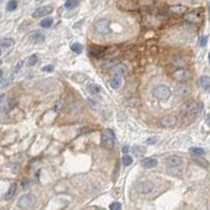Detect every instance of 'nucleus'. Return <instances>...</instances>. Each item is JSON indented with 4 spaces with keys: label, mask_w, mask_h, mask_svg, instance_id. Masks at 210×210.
I'll return each mask as SVG.
<instances>
[{
    "label": "nucleus",
    "mask_w": 210,
    "mask_h": 210,
    "mask_svg": "<svg viewBox=\"0 0 210 210\" xmlns=\"http://www.w3.org/2000/svg\"><path fill=\"white\" fill-rule=\"evenodd\" d=\"M166 164L170 168H179L182 166L183 159L180 155H170L166 159Z\"/></svg>",
    "instance_id": "obj_8"
},
{
    "label": "nucleus",
    "mask_w": 210,
    "mask_h": 210,
    "mask_svg": "<svg viewBox=\"0 0 210 210\" xmlns=\"http://www.w3.org/2000/svg\"><path fill=\"white\" fill-rule=\"evenodd\" d=\"M90 52L93 56H95L96 58H101L105 54V48L99 45H91L90 48Z\"/></svg>",
    "instance_id": "obj_12"
},
{
    "label": "nucleus",
    "mask_w": 210,
    "mask_h": 210,
    "mask_svg": "<svg viewBox=\"0 0 210 210\" xmlns=\"http://www.w3.org/2000/svg\"><path fill=\"white\" fill-rule=\"evenodd\" d=\"M16 7H17V1H16V0H10V1L7 2V4H6V11L12 12V11H14V10H16Z\"/></svg>",
    "instance_id": "obj_25"
},
{
    "label": "nucleus",
    "mask_w": 210,
    "mask_h": 210,
    "mask_svg": "<svg viewBox=\"0 0 210 210\" xmlns=\"http://www.w3.org/2000/svg\"><path fill=\"white\" fill-rule=\"evenodd\" d=\"M52 12H53V7H52V6H40V7H38L37 10H35V12L33 13V17H34V18H40V17L49 15Z\"/></svg>",
    "instance_id": "obj_10"
},
{
    "label": "nucleus",
    "mask_w": 210,
    "mask_h": 210,
    "mask_svg": "<svg viewBox=\"0 0 210 210\" xmlns=\"http://www.w3.org/2000/svg\"><path fill=\"white\" fill-rule=\"evenodd\" d=\"M126 104L128 106H132V107H137L140 106V101L138 99H129V100L126 101Z\"/></svg>",
    "instance_id": "obj_30"
},
{
    "label": "nucleus",
    "mask_w": 210,
    "mask_h": 210,
    "mask_svg": "<svg viewBox=\"0 0 210 210\" xmlns=\"http://www.w3.org/2000/svg\"><path fill=\"white\" fill-rule=\"evenodd\" d=\"M16 189H17V185L15 184H12L11 186H10V188L9 190H7V192L6 193V196H4V200H10V199H12V197H14V194H15V192H16Z\"/></svg>",
    "instance_id": "obj_20"
},
{
    "label": "nucleus",
    "mask_w": 210,
    "mask_h": 210,
    "mask_svg": "<svg viewBox=\"0 0 210 210\" xmlns=\"http://www.w3.org/2000/svg\"><path fill=\"white\" fill-rule=\"evenodd\" d=\"M87 90L91 94V95L94 96H98L101 94V91H102V90H101V87L98 85V84H95V83H91V84H88L87 85Z\"/></svg>",
    "instance_id": "obj_18"
},
{
    "label": "nucleus",
    "mask_w": 210,
    "mask_h": 210,
    "mask_svg": "<svg viewBox=\"0 0 210 210\" xmlns=\"http://www.w3.org/2000/svg\"><path fill=\"white\" fill-rule=\"evenodd\" d=\"M179 94L181 96H188L189 94H191V88L187 85H182L179 88Z\"/></svg>",
    "instance_id": "obj_22"
},
{
    "label": "nucleus",
    "mask_w": 210,
    "mask_h": 210,
    "mask_svg": "<svg viewBox=\"0 0 210 210\" xmlns=\"http://www.w3.org/2000/svg\"><path fill=\"white\" fill-rule=\"evenodd\" d=\"M122 151L124 152V154H127V152H128V147L124 146V147H123V149H122Z\"/></svg>",
    "instance_id": "obj_42"
},
{
    "label": "nucleus",
    "mask_w": 210,
    "mask_h": 210,
    "mask_svg": "<svg viewBox=\"0 0 210 210\" xmlns=\"http://www.w3.org/2000/svg\"><path fill=\"white\" fill-rule=\"evenodd\" d=\"M117 6L123 11H135L137 9V4L132 0H118Z\"/></svg>",
    "instance_id": "obj_7"
},
{
    "label": "nucleus",
    "mask_w": 210,
    "mask_h": 210,
    "mask_svg": "<svg viewBox=\"0 0 210 210\" xmlns=\"http://www.w3.org/2000/svg\"><path fill=\"white\" fill-rule=\"evenodd\" d=\"M171 76L175 81L186 82V81H188L191 78V73L188 70H186V68H179V70H175Z\"/></svg>",
    "instance_id": "obj_4"
},
{
    "label": "nucleus",
    "mask_w": 210,
    "mask_h": 210,
    "mask_svg": "<svg viewBox=\"0 0 210 210\" xmlns=\"http://www.w3.org/2000/svg\"><path fill=\"white\" fill-rule=\"evenodd\" d=\"M54 66L53 65H45L42 67V71H53Z\"/></svg>",
    "instance_id": "obj_36"
},
{
    "label": "nucleus",
    "mask_w": 210,
    "mask_h": 210,
    "mask_svg": "<svg viewBox=\"0 0 210 210\" xmlns=\"http://www.w3.org/2000/svg\"><path fill=\"white\" fill-rule=\"evenodd\" d=\"M190 151L197 155H203L205 154V150L203 148H199V147H191L190 148Z\"/></svg>",
    "instance_id": "obj_26"
},
{
    "label": "nucleus",
    "mask_w": 210,
    "mask_h": 210,
    "mask_svg": "<svg viewBox=\"0 0 210 210\" xmlns=\"http://www.w3.org/2000/svg\"><path fill=\"white\" fill-rule=\"evenodd\" d=\"M15 44V41L13 38H1L0 39V48H12Z\"/></svg>",
    "instance_id": "obj_17"
},
{
    "label": "nucleus",
    "mask_w": 210,
    "mask_h": 210,
    "mask_svg": "<svg viewBox=\"0 0 210 210\" xmlns=\"http://www.w3.org/2000/svg\"><path fill=\"white\" fill-rule=\"evenodd\" d=\"M113 75H118V76H121V77L125 76L127 74V67L122 63L116 64L113 67Z\"/></svg>",
    "instance_id": "obj_14"
},
{
    "label": "nucleus",
    "mask_w": 210,
    "mask_h": 210,
    "mask_svg": "<svg viewBox=\"0 0 210 210\" xmlns=\"http://www.w3.org/2000/svg\"><path fill=\"white\" fill-rule=\"evenodd\" d=\"M109 24L110 22L107 19H101L96 23V29L100 34H107L109 31Z\"/></svg>",
    "instance_id": "obj_9"
},
{
    "label": "nucleus",
    "mask_w": 210,
    "mask_h": 210,
    "mask_svg": "<svg viewBox=\"0 0 210 210\" xmlns=\"http://www.w3.org/2000/svg\"><path fill=\"white\" fill-rule=\"evenodd\" d=\"M137 189L141 194H148L152 191V189H154V184L149 181L140 182L137 186Z\"/></svg>",
    "instance_id": "obj_6"
},
{
    "label": "nucleus",
    "mask_w": 210,
    "mask_h": 210,
    "mask_svg": "<svg viewBox=\"0 0 210 210\" xmlns=\"http://www.w3.org/2000/svg\"><path fill=\"white\" fill-rule=\"evenodd\" d=\"M61 106H62V101H57L56 106H55V107H54V109H55L56 112H57V110H58L59 108L61 107Z\"/></svg>",
    "instance_id": "obj_39"
},
{
    "label": "nucleus",
    "mask_w": 210,
    "mask_h": 210,
    "mask_svg": "<svg viewBox=\"0 0 210 210\" xmlns=\"http://www.w3.org/2000/svg\"><path fill=\"white\" fill-rule=\"evenodd\" d=\"M169 10L174 14H185L187 11H188L187 6H182V4H175V6H171L169 7Z\"/></svg>",
    "instance_id": "obj_16"
},
{
    "label": "nucleus",
    "mask_w": 210,
    "mask_h": 210,
    "mask_svg": "<svg viewBox=\"0 0 210 210\" xmlns=\"http://www.w3.org/2000/svg\"><path fill=\"white\" fill-rule=\"evenodd\" d=\"M0 17H1V15H0Z\"/></svg>",
    "instance_id": "obj_46"
},
{
    "label": "nucleus",
    "mask_w": 210,
    "mask_h": 210,
    "mask_svg": "<svg viewBox=\"0 0 210 210\" xmlns=\"http://www.w3.org/2000/svg\"><path fill=\"white\" fill-rule=\"evenodd\" d=\"M157 141H158V138L154 137V138H149V139H147L146 142H147V144H155Z\"/></svg>",
    "instance_id": "obj_38"
},
{
    "label": "nucleus",
    "mask_w": 210,
    "mask_h": 210,
    "mask_svg": "<svg viewBox=\"0 0 210 210\" xmlns=\"http://www.w3.org/2000/svg\"><path fill=\"white\" fill-rule=\"evenodd\" d=\"M132 150L133 152H135V155H142L143 152L145 151V149L143 147H140V146H133L132 147Z\"/></svg>",
    "instance_id": "obj_33"
},
{
    "label": "nucleus",
    "mask_w": 210,
    "mask_h": 210,
    "mask_svg": "<svg viewBox=\"0 0 210 210\" xmlns=\"http://www.w3.org/2000/svg\"><path fill=\"white\" fill-rule=\"evenodd\" d=\"M2 75H3V71H2L1 70H0V78L2 77Z\"/></svg>",
    "instance_id": "obj_43"
},
{
    "label": "nucleus",
    "mask_w": 210,
    "mask_h": 210,
    "mask_svg": "<svg viewBox=\"0 0 210 210\" xmlns=\"http://www.w3.org/2000/svg\"><path fill=\"white\" fill-rule=\"evenodd\" d=\"M206 42H207V37L202 36L201 38H200V45L201 46H204L205 44H206Z\"/></svg>",
    "instance_id": "obj_37"
},
{
    "label": "nucleus",
    "mask_w": 210,
    "mask_h": 210,
    "mask_svg": "<svg viewBox=\"0 0 210 210\" xmlns=\"http://www.w3.org/2000/svg\"><path fill=\"white\" fill-rule=\"evenodd\" d=\"M109 209H113V210H116V209H121V204L119 202H113L109 205Z\"/></svg>",
    "instance_id": "obj_34"
},
{
    "label": "nucleus",
    "mask_w": 210,
    "mask_h": 210,
    "mask_svg": "<svg viewBox=\"0 0 210 210\" xmlns=\"http://www.w3.org/2000/svg\"><path fill=\"white\" fill-rule=\"evenodd\" d=\"M158 165V161L155 159H152V158H148V159H145L143 161V166L145 168H152L155 167Z\"/></svg>",
    "instance_id": "obj_19"
},
{
    "label": "nucleus",
    "mask_w": 210,
    "mask_h": 210,
    "mask_svg": "<svg viewBox=\"0 0 210 210\" xmlns=\"http://www.w3.org/2000/svg\"><path fill=\"white\" fill-rule=\"evenodd\" d=\"M36 201H37V197L33 193L23 194L18 201V207L22 209L32 208L36 204Z\"/></svg>",
    "instance_id": "obj_3"
},
{
    "label": "nucleus",
    "mask_w": 210,
    "mask_h": 210,
    "mask_svg": "<svg viewBox=\"0 0 210 210\" xmlns=\"http://www.w3.org/2000/svg\"><path fill=\"white\" fill-rule=\"evenodd\" d=\"M152 95L159 100H167L171 96V90L166 85H157L152 90Z\"/></svg>",
    "instance_id": "obj_2"
},
{
    "label": "nucleus",
    "mask_w": 210,
    "mask_h": 210,
    "mask_svg": "<svg viewBox=\"0 0 210 210\" xmlns=\"http://www.w3.org/2000/svg\"><path fill=\"white\" fill-rule=\"evenodd\" d=\"M52 23H53V19L45 18L40 22V25L42 26V28H49V26L52 25Z\"/></svg>",
    "instance_id": "obj_29"
},
{
    "label": "nucleus",
    "mask_w": 210,
    "mask_h": 210,
    "mask_svg": "<svg viewBox=\"0 0 210 210\" xmlns=\"http://www.w3.org/2000/svg\"><path fill=\"white\" fill-rule=\"evenodd\" d=\"M185 20L191 22V23H199V22L202 21V15L199 11L196 12H191V13H188L185 15Z\"/></svg>",
    "instance_id": "obj_11"
},
{
    "label": "nucleus",
    "mask_w": 210,
    "mask_h": 210,
    "mask_svg": "<svg viewBox=\"0 0 210 210\" xmlns=\"http://www.w3.org/2000/svg\"><path fill=\"white\" fill-rule=\"evenodd\" d=\"M116 65V61L115 60H107L106 62H104L101 65V68H103V70L107 71V70H110V68H113V66Z\"/></svg>",
    "instance_id": "obj_24"
},
{
    "label": "nucleus",
    "mask_w": 210,
    "mask_h": 210,
    "mask_svg": "<svg viewBox=\"0 0 210 210\" xmlns=\"http://www.w3.org/2000/svg\"><path fill=\"white\" fill-rule=\"evenodd\" d=\"M122 84H123V81H122L121 76L113 75L109 80V85H110V87L113 88V90H118V88H120L121 86H122Z\"/></svg>",
    "instance_id": "obj_13"
},
{
    "label": "nucleus",
    "mask_w": 210,
    "mask_h": 210,
    "mask_svg": "<svg viewBox=\"0 0 210 210\" xmlns=\"http://www.w3.org/2000/svg\"><path fill=\"white\" fill-rule=\"evenodd\" d=\"M115 133L112 129H105L103 132L102 136H101V143L102 146L107 148V149H113V145H115Z\"/></svg>",
    "instance_id": "obj_1"
},
{
    "label": "nucleus",
    "mask_w": 210,
    "mask_h": 210,
    "mask_svg": "<svg viewBox=\"0 0 210 210\" xmlns=\"http://www.w3.org/2000/svg\"><path fill=\"white\" fill-rule=\"evenodd\" d=\"M0 64H1V61H0Z\"/></svg>",
    "instance_id": "obj_45"
},
{
    "label": "nucleus",
    "mask_w": 210,
    "mask_h": 210,
    "mask_svg": "<svg viewBox=\"0 0 210 210\" xmlns=\"http://www.w3.org/2000/svg\"><path fill=\"white\" fill-rule=\"evenodd\" d=\"M37 62H38V56H37V55H32L29 58V60H28V65L29 66H33V65H35Z\"/></svg>",
    "instance_id": "obj_32"
},
{
    "label": "nucleus",
    "mask_w": 210,
    "mask_h": 210,
    "mask_svg": "<svg viewBox=\"0 0 210 210\" xmlns=\"http://www.w3.org/2000/svg\"><path fill=\"white\" fill-rule=\"evenodd\" d=\"M209 77L208 76H203V77H201L200 79V85H201V87L203 88L204 90H208L209 88Z\"/></svg>",
    "instance_id": "obj_21"
},
{
    "label": "nucleus",
    "mask_w": 210,
    "mask_h": 210,
    "mask_svg": "<svg viewBox=\"0 0 210 210\" xmlns=\"http://www.w3.org/2000/svg\"><path fill=\"white\" fill-rule=\"evenodd\" d=\"M160 124L165 128L174 127V126H177L178 124H179V120H178V118L175 117V116L167 115V116H164V117L162 118L161 121H160Z\"/></svg>",
    "instance_id": "obj_5"
},
{
    "label": "nucleus",
    "mask_w": 210,
    "mask_h": 210,
    "mask_svg": "<svg viewBox=\"0 0 210 210\" xmlns=\"http://www.w3.org/2000/svg\"><path fill=\"white\" fill-rule=\"evenodd\" d=\"M22 65H23V60H19L18 62H17L16 65H15V70H14L15 73H17L18 71H20V68L22 67Z\"/></svg>",
    "instance_id": "obj_35"
},
{
    "label": "nucleus",
    "mask_w": 210,
    "mask_h": 210,
    "mask_svg": "<svg viewBox=\"0 0 210 210\" xmlns=\"http://www.w3.org/2000/svg\"><path fill=\"white\" fill-rule=\"evenodd\" d=\"M71 48V51L75 52V53H77V54H80L81 52L83 51V46L81 45L80 43H74Z\"/></svg>",
    "instance_id": "obj_28"
},
{
    "label": "nucleus",
    "mask_w": 210,
    "mask_h": 210,
    "mask_svg": "<svg viewBox=\"0 0 210 210\" xmlns=\"http://www.w3.org/2000/svg\"><path fill=\"white\" fill-rule=\"evenodd\" d=\"M29 180L24 179L23 181H22V184H21V185H22V187H25L26 185H29Z\"/></svg>",
    "instance_id": "obj_40"
},
{
    "label": "nucleus",
    "mask_w": 210,
    "mask_h": 210,
    "mask_svg": "<svg viewBox=\"0 0 210 210\" xmlns=\"http://www.w3.org/2000/svg\"><path fill=\"white\" fill-rule=\"evenodd\" d=\"M44 35L40 32H35V33H32L29 35V40H31L33 43H41V42L44 41Z\"/></svg>",
    "instance_id": "obj_15"
},
{
    "label": "nucleus",
    "mask_w": 210,
    "mask_h": 210,
    "mask_svg": "<svg viewBox=\"0 0 210 210\" xmlns=\"http://www.w3.org/2000/svg\"><path fill=\"white\" fill-rule=\"evenodd\" d=\"M79 4V1L78 0H66L65 1V7L66 9H68V10H73V9H75L76 6H77Z\"/></svg>",
    "instance_id": "obj_23"
},
{
    "label": "nucleus",
    "mask_w": 210,
    "mask_h": 210,
    "mask_svg": "<svg viewBox=\"0 0 210 210\" xmlns=\"http://www.w3.org/2000/svg\"><path fill=\"white\" fill-rule=\"evenodd\" d=\"M12 82H13V76H9V77L6 78L3 81H2L1 87H2V88H6V87H7V86H9Z\"/></svg>",
    "instance_id": "obj_31"
},
{
    "label": "nucleus",
    "mask_w": 210,
    "mask_h": 210,
    "mask_svg": "<svg viewBox=\"0 0 210 210\" xmlns=\"http://www.w3.org/2000/svg\"><path fill=\"white\" fill-rule=\"evenodd\" d=\"M122 163L125 165V166H129V165H132V158L130 157L129 155H125L124 157L122 158Z\"/></svg>",
    "instance_id": "obj_27"
},
{
    "label": "nucleus",
    "mask_w": 210,
    "mask_h": 210,
    "mask_svg": "<svg viewBox=\"0 0 210 210\" xmlns=\"http://www.w3.org/2000/svg\"><path fill=\"white\" fill-rule=\"evenodd\" d=\"M37 2H41V1H43V0H36Z\"/></svg>",
    "instance_id": "obj_44"
},
{
    "label": "nucleus",
    "mask_w": 210,
    "mask_h": 210,
    "mask_svg": "<svg viewBox=\"0 0 210 210\" xmlns=\"http://www.w3.org/2000/svg\"><path fill=\"white\" fill-rule=\"evenodd\" d=\"M4 94H0V104H1L2 102H3V100H4Z\"/></svg>",
    "instance_id": "obj_41"
}]
</instances>
